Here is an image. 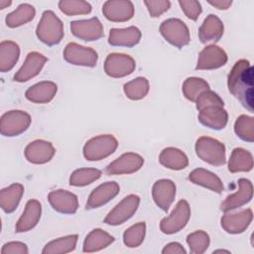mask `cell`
Listing matches in <instances>:
<instances>
[{
	"label": "cell",
	"mask_w": 254,
	"mask_h": 254,
	"mask_svg": "<svg viewBox=\"0 0 254 254\" xmlns=\"http://www.w3.org/2000/svg\"><path fill=\"white\" fill-rule=\"evenodd\" d=\"M227 86L249 112H254V68L249 61L242 59L234 64L228 74Z\"/></svg>",
	"instance_id": "obj_1"
},
{
	"label": "cell",
	"mask_w": 254,
	"mask_h": 254,
	"mask_svg": "<svg viewBox=\"0 0 254 254\" xmlns=\"http://www.w3.org/2000/svg\"><path fill=\"white\" fill-rule=\"evenodd\" d=\"M36 35L38 39L48 46L61 43L64 36L62 20L51 10H46L37 26Z\"/></svg>",
	"instance_id": "obj_2"
},
{
	"label": "cell",
	"mask_w": 254,
	"mask_h": 254,
	"mask_svg": "<svg viewBox=\"0 0 254 254\" xmlns=\"http://www.w3.org/2000/svg\"><path fill=\"white\" fill-rule=\"evenodd\" d=\"M195 153L200 160L215 167L226 163L225 146L211 137H199L195 142Z\"/></svg>",
	"instance_id": "obj_3"
},
{
	"label": "cell",
	"mask_w": 254,
	"mask_h": 254,
	"mask_svg": "<svg viewBox=\"0 0 254 254\" xmlns=\"http://www.w3.org/2000/svg\"><path fill=\"white\" fill-rule=\"evenodd\" d=\"M117 147L118 141L113 135H98L85 143L82 153L87 161H100L113 154Z\"/></svg>",
	"instance_id": "obj_4"
},
{
	"label": "cell",
	"mask_w": 254,
	"mask_h": 254,
	"mask_svg": "<svg viewBox=\"0 0 254 254\" xmlns=\"http://www.w3.org/2000/svg\"><path fill=\"white\" fill-rule=\"evenodd\" d=\"M160 33L167 42L179 49L189 45L190 41L188 26L177 18L165 20L160 26Z\"/></svg>",
	"instance_id": "obj_5"
},
{
	"label": "cell",
	"mask_w": 254,
	"mask_h": 254,
	"mask_svg": "<svg viewBox=\"0 0 254 254\" xmlns=\"http://www.w3.org/2000/svg\"><path fill=\"white\" fill-rule=\"evenodd\" d=\"M31 121L29 113L23 110H10L1 116L0 132L6 137L18 136L29 128Z\"/></svg>",
	"instance_id": "obj_6"
},
{
	"label": "cell",
	"mask_w": 254,
	"mask_h": 254,
	"mask_svg": "<svg viewBox=\"0 0 254 254\" xmlns=\"http://www.w3.org/2000/svg\"><path fill=\"white\" fill-rule=\"evenodd\" d=\"M190 217V206L185 199L178 201L170 215L164 217L160 222V229L165 234H174L182 230Z\"/></svg>",
	"instance_id": "obj_7"
},
{
	"label": "cell",
	"mask_w": 254,
	"mask_h": 254,
	"mask_svg": "<svg viewBox=\"0 0 254 254\" xmlns=\"http://www.w3.org/2000/svg\"><path fill=\"white\" fill-rule=\"evenodd\" d=\"M140 197L137 194H129L119 201L105 216L103 222L109 225H120L130 219L137 211Z\"/></svg>",
	"instance_id": "obj_8"
},
{
	"label": "cell",
	"mask_w": 254,
	"mask_h": 254,
	"mask_svg": "<svg viewBox=\"0 0 254 254\" xmlns=\"http://www.w3.org/2000/svg\"><path fill=\"white\" fill-rule=\"evenodd\" d=\"M64 59L70 64L93 67L97 64L98 55L91 48L71 42L64 50Z\"/></svg>",
	"instance_id": "obj_9"
},
{
	"label": "cell",
	"mask_w": 254,
	"mask_h": 254,
	"mask_svg": "<svg viewBox=\"0 0 254 254\" xmlns=\"http://www.w3.org/2000/svg\"><path fill=\"white\" fill-rule=\"evenodd\" d=\"M135 67V60L125 54H109L104 62L105 73L114 78H120L131 74Z\"/></svg>",
	"instance_id": "obj_10"
},
{
	"label": "cell",
	"mask_w": 254,
	"mask_h": 254,
	"mask_svg": "<svg viewBox=\"0 0 254 254\" xmlns=\"http://www.w3.org/2000/svg\"><path fill=\"white\" fill-rule=\"evenodd\" d=\"M144 165V159L139 154L128 152L122 154L116 160L111 162L105 168L108 176L128 175L139 171Z\"/></svg>",
	"instance_id": "obj_11"
},
{
	"label": "cell",
	"mask_w": 254,
	"mask_h": 254,
	"mask_svg": "<svg viewBox=\"0 0 254 254\" xmlns=\"http://www.w3.org/2000/svg\"><path fill=\"white\" fill-rule=\"evenodd\" d=\"M70 31L76 38L91 42L103 37V26L97 17L87 20H76L70 23Z\"/></svg>",
	"instance_id": "obj_12"
},
{
	"label": "cell",
	"mask_w": 254,
	"mask_h": 254,
	"mask_svg": "<svg viewBox=\"0 0 254 254\" xmlns=\"http://www.w3.org/2000/svg\"><path fill=\"white\" fill-rule=\"evenodd\" d=\"M226 63L227 55L224 50L216 45H209L199 53L195 69H215L223 66Z\"/></svg>",
	"instance_id": "obj_13"
},
{
	"label": "cell",
	"mask_w": 254,
	"mask_h": 254,
	"mask_svg": "<svg viewBox=\"0 0 254 254\" xmlns=\"http://www.w3.org/2000/svg\"><path fill=\"white\" fill-rule=\"evenodd\" d=\"M238 190L228 195L220 204L223 212H228L248 203L253 196V185L248 179L241 178L238 180Z\"/></svg>",
	"instance_id": "obj_14"
},
{
	"label": "cell",
	"mask_w": 254,
	"mask_h": 254,
	"mask_svg": "<svg viewBox=\"0 0 254 254\" xmlns=\"http://www.w3.org/2000/svg\"><path fill=\"white\" fill-rule=\"evenodd\" d=\"M134 5L129 0H109L102 6L104 17L112 22H126L134 16Z\"/></svg>",
	"instance_id": "obj_15"
},
{
	"label": "cell",
	"mask_w": 254,
	"mask_h": 254,
	"mask_svg": "<svg viewBox=\"0 0 254 254\" xmlns=\"http://www.w3.org/2000/svg\"><path fill=\"white\" fill-rule=\"evenodd\" d=\"M51 206L63 214H73L78 208L77 196L65 190H52L48 195Z\"/></svg>",
	"instance_id": "obj_16"
},
{
	"label": "cell",
	"mask_w": 254,
	"mask_h": 254,
	"mask_svg": "<svg viewBox=\"0 0 254 254\" xmlns=\"http://www.w3.org/2000/svg\"><path fill=\"white\" fill-rule=\"evenodd\" d=\"M48 59L38 52L29 53L23 65L15 73L14 80L18 82H26L31 78L37 76L44 67Z\"/></svg>",
	"instance_id": "obj_17"
},
{
	"label": "cell",
	"mask_w": 254,
	"mask_h": 254,
	"mask_svg": "<svg viewBox=\"0 0 254 254\" xmlns=\"http://www.w3.org/2000/svg\"><path fill=\"white\" fill-rule=\"evenodd\" d=\"M176 185L173 181L162 179L157 181L152 188V196L157 204L164 211H168L176 197Z\"/></svg>",
	"instance_id": "obj_18"
},
{
	"label": "cell",
	"mask_w": 254,
	"mask_h": 254,
	"mask_svg": "<svg viewBox=\"0 0 254 254\" xmlns=\"http://www.w3.org/2000/svg\"><path fill=\"white\" fill-rule=\"evenodd\" d=\"M56 153V149L51 142L45 140H35L28 144L25 149V157L32 164L42 165L50 162Z\"/></svg>",
	"instance_id": "obj_19"
},
{
	"label": "cell",
	"mask_w": 254,
	"mask_h": 254,
	"mask_svg": "<svg viewBox=\"0 0 254 254\" xmlns=\"http://www.w3.org/2000/svg\"><path fill=\"white\" fill-rule=\"evenodd\" d=\"M120 190V187L116 182H106L95 188L89 194L85 208L94 209L102 206L113 199Z\"/></svg>",
	"instance_id": "obj_20"
},
{
	"label": "cell",
	"mask_w": 254,
	"mask_h": 254,
	"mask_svg": "<svg viewBox=\"0 0 254 254\" xmlns=\"http://www.w3.org/2000/svg\"><path fill=\"white\" fill-rule=\"evenodd\" d=\"M253 218L251 208L236 213H225L221 217V227L230 234L242 233L250 225Z\"/></svg>",
	"instance_id": "obj_21"
},
{
	"label": "cell",
	"mask_w": 254,
	"mask_h": 254,
	"mask_svg": "<svg viewBox=\"0 0 254 254\" xmlns=\"http://www.w3.org/2000/svg\"><path fill=\"white\" fill-rule=\"evenodd\" d=\"M198 121L214 130L223 129L228 122V114L223 106H208L198 111Z\"/></svg>",
	"instance_id": "obj_22"
},
{
	"label": "cell",
	"mask_w": 254,
	"mask_h": 254,
	"mask_svg": "<svg viewBox=\"0 0 254 254\" xmlns=\"http://www.w3.org/2000/svg\"><path fill=\"white\" fill-rule=\"evenodd\" d=\"M141 36V31L135 26L123 29L114 28L109 31L108 43L113 47L132 48L140 42Z\"/></svg>",
	"instance_id": "obj_23"
},
{
	"label": "cell",
	"mask_w": 254,
	"mask_h": 254,
	"mask_svg": "<svg viewBox=\"0 0 254 254\" xmlns=\"http://www.w3.org/2000/svg\"><path fill=\"white\" fill-rule=\"evenodd\" d=\"M42 214V205L39 200L37 199H30L27 201L25 209L18 219L15 231L20 232H27L33 229L39 222Z\"/></svg>",
	"instance_id": "obj_24"
},
{
	"label": "cell",
	"mask_w": 254,
	"mask_h": 254,
	"mask_svg": "<svg viewBox=\"0 0 254 254\" xmlns=\"http://www.w3.org/2000/svg\"><path fill=\"white\" fill-rule=\"evenodd\" d=\"M57 91L58 85L55 82L44 80L29 87L26 90L25 96L28 100L34 103L45 104L50 102L55 97Z\"/></svg>",
	"instance_id": "obj_25"
},
{
	"label": "cell",
	"mask_w": 254,
	"mask_h": 254,
	"mask_svg": "<svg viewBox=\"0 0 254 254\" xmlns=\"http://www.w3.org/2000/svg\"><path fill=\"white\" fill-rule=\"evenodd\" d=\"M222 21L214 14H209L198 29V38L202 44L217 42L223 35Z\"/></svg>",
	"instance_id": "obj_26"
},
{
	"label": "cell",
	"mask_w": 254,
	"mask_h": 254,
	"mask_svg": "<svg viewBox=\"0 0 254 254\" xmlns=\"http://www.w3.org/2000/svg\"><path fill=\"white\" fill-rule=\"evenodd\" d=\"M189 180L194 185L201 186L217 193L222 192L224 190L221 180L215 174L202 168H197L191 171L189 175Z\"/></svg>",
	"instance_id": "obj_27"
},
{
	"label": "cell",
	"mask_w": 254,
	"mask_h": 254,
	"mask_svg": "<svg viewBox=\"0 0 254 254\" xmlns=\"http://www.w3.org/2000/svg\"><path fill=\"white\" fill-rule=\"evenodd\" d=\"M114 240L115 238L108 232L100 228H95L86 235L83 241L82 251L91 253L102 250L113 243Z\"/></svg>",
	"instance_id": "obj_28"
},
{
	"label": "cell",
	"mask_w": 254,
	"mask_h": 254,
	"mask_svg": "<svg viewBox=\"0 0 254 254\" xmlns=\"http://www.w3.org/2000/svg\"><path fill=\"white\" fill-rule=\"evenodd\" d=\"M24 193V187L15 183L0 191V206L6 213H12L18 206Z\"/></svg>",
	"instance_id": "obj_29"
},
{
	"label": "cell",
	"mask_w": 254,
	"mask_h": 254,
	"mask_svg": "<svg viewBox=\"0 0 254 254\" xmlns=\"http://www.w3.org/2000/svg\"><path fill=\"white\" fill-rule=\"evenodd\" d=\"M159 162L162 166L175 171L183 170L189 165L187 155L182 150L174 147L165 148L159 156Z\"/></svg>",
	"instance_id": "obj_30"
},
{
	"label": "cell",
	"mask_w": 254,
	"mask_h": 254,
	"mask_svg": "<svg viewBox=\"0 0 254 254\" xmlns=\"http://www.w3.org/2000/svg\"><path fill=\"white\" fill-rule=\"evenodd\" d=\"M20 48L13 41H2L0 44V70H11L19 60Z\"/></svg>",
	"instance_id": "obj_31"
},
{
	"label": "cell",
	"mask_w": 254,
	"mask_h": 254,
	"mask_svg": "<svg viewBox=\"0 0 254 254\" xmlns=\"http://www.w3.org/2000/svg\"><path fill=\"white\" fill-rule=\"evenodd\" d=\"M252 168H253L252 154L243 148L233 149L228 161V171L230 173L249 172L252 170Z\"/></svg>",
	"instance_id": "obj_32"
},
{
	"label": "cell",
	"mask_w": 254,
	"mask_h": 254,
	"mask_svg": "<svg viewBox=\"0 0 254 254\" xmlns=\"http://www.w3.org/2000/svg\"><path fill=\"white\" fill-rule=\"evenodd\" d=\"M35 15H36V10L34 6L28 3H23L19 5L16 10H14L13 12L9 13L6 16L5 22L8 27L16 28L32 21Z\"/></svg>",
	"instance_id": "obj_33"
},
{
	"label": "cell",
	"mask_w": 254,
	"mask_h": 254,
	"mask_svg": "<svg viewBox=\"0 0 254 254\" xmlns=\"http://www.w3.org/2000/svg\"><path fill=\"white\" fill-rule=\"evenodd\" d=\"M78 236L76 234L60 237L52 240L46 244L42 253L43 254H64L69 253L75 249Z\"/></svg>",
	"instance_id": "obj_34"
},
{
	"label": "cell",
	"mask_w": 254,
	"mask_h": 254,
	"mask_svg": "<svg viewBox=\"0 0 254 254\" xmlns=\"http://www.w3.org/2000/svg\"><path fill=\"white\" fill-rule=\"evenodd\" d=\"M210 89L209 84L200 77H188L183 83V93L187 99L195 102L197 97L204 91Z\"/></svg>",
	"instance_id": "obj_35"
},
{
	"label": "cell",
	"mask_w": 254,
	"mask_h": 254,
	"mask_svg": "<svg viewBox=\"0 0 254 254\" xmlns=\"http://www.w3.org/2000/svg\"><path fill=\"white\" fill-rule=\"evenodd\" d=\"M100 170L95 168H80L73 171L69 177V185L73 187H84L92 184L101 177Z\"/></svg>",
	"instance_id": "obj_36"
},
{
	"label": "cell",
	"mask_w": 254,
	"mask_h": 254,
	"mask_svg": "<svg viewBox=\"0 0 254 254\" xmlns=\"http://www.w3.org/2000/svg\"><path fill=\"white\" fill-rule=\"evenodd\" d=\"M149 81L147 78L139 76L124 84V92L129 99L140 100L149 92Z\"/></svg>",
	"instance_id": "obj_37"
},
{
	"label": "cell",
	"mask_w": 254,
	"mask_h": 254,
	"mask_svg": "<svg viewBox=\"0 0 254 254\" xmlns=\"http://www.w3.org/2000/svg\"><path fill=\"white\" fill-rule=\"evenodd\" d=\"M234 132L241 140L252 143L254 141V118L240 115L234 123Z\"/></svg>",
	"instance_id": "obj_38"
},
{
	"label": "cell",
	"mask_w": 254,
	"mask_h": 254,
	"mask_svg": "<svg viewBox=\"0 0 254 254\" xmlns=\"http://www.w3.org/2000/svg\"><path fill=\"white\" fill-rule=\"evenodd\" d=\"M146 234V223L141 221L129 227L123 233V242L129 248H135L142 244Z\"/></svg>",
	"instance_id": "obj_39"
},
{
	"label": "cell",
	"mask_w": 254,
	"mask_h": 254,
	"mask_svg": "<svg viewBox=\"0 0 254 254\" xmlns=\"http://www.w3.org/2000/svg\"><path fill=\"white\" fill-rule=\"evenodd\" d=\"M58 5L66 16L86 15L91 12V5L83 0H61Z\"/></svg>",
	"instance_id": "obj_40"
},
{
	"label": "cell",
	"mask_w": 254,
	"mask_h": 254,
	"mask_svg": "<svg viewBox=\"0 0 254 254\" xmlns=\"http://www.w3.org/2000/svg\"><path fill=\"white\" fill-rule=\"evenodd\" d=\"M187 243L190 251L193 254H201L206 251L209 246V235L202 230H196L187 236Z\"/></svg>",
	"instance_id": "obj_41"
},
{
	"label": "cell",
	"mask_w": 254,
	"mask_h": 254,
	"mask_svg": "<svg viewBox=\"0 0 254 254\" xmlns=\"http://www.w3.org/2000/svg\"><path fill=\"white\" fill-rule=\"evenodd\" d=\"M195 106H196V109L199 111L202 108H205L208 106H224V102L217 93L208 89L202 92L197 97V99L195 100Z\"/></svg>",
	"instance_id": "obj_42"
},
{
	"label": "cell",
	"mask_w": 254,
	"mask_h": 254,
	"mask_svg": "<svg viewBox=\"0 0 254 254\" xmlns=\"http://www.w3.org/2000/svg\"><path fill=\"white\" fill-rule=\"evenodd\" d=\"M179 5L181 6L185 15L192 21H196L202 11L200 3L195 0H180Z\"/></svg>",
	"instance_id": "obj_43"
},
{
	"label": "cell",
	"mask_w": 254,
	"mask_h": 254,
	"mask_svg": "<svg viewBox=\"0 0 254 254\" xmlns=\"http://www.w3.org/2000/svg\"><path fill=\"white\" fill-rule=\"evenodd\" d=\"M144 4L146 5L150 16L153 18L161 16L171 7V2L168 0H150L144 1Z\"/></svg>",
	"instance_id": "obj_44"
},
{
	"label": "cell",
	"mask_w": 254,
	"mask_h": 254,
	"mask_svg": "<svg viewBox=\"0 0 254 254\" xmlns=\"http://www.w3.org/2000/svg\"><path fill=\"white\" fill-rule=\"evenodd\" d=\"M2 254H28L29 249L27 245L20 241L7 242L2 246Z\"/></svg>",
	"instance_id": "obj_45"
},
{
	"label": "cell",
	"mask_w": 254,
	"mask_h": 254,
	"mask_svg": "<svg viewBox=\"0 0 254 254\" xmlns=\"http://www.w3.org/2000/svg\"><path fill=\"white\" fill-rule=\"evenodd\" d=\"M162 253L163 254H186L187 251L180 243L171 242L163 248Z\"/></svg>",
	"instance_id": "obj_46"
},
{
	"label": "cell",
	"mask_w": 254,
	"mask_h": 254,
	"mask_svg": "<svg viewBox=\"0 0 254 254\" xmlns=\"http://www.w3.org/2000/svg\"><path fill=\"white\" fill-rule=\"evenodd\" d=\"M208 4L215 7L218 10H227L231 4V0H214V1H208Z\"/></svg>",
	"instance_id": "obj_47"
},
{
	"label": "cell",
	"mask_w": 254,
	"mask_h": 254,
	"mask_svg": "<svg viewBox=\"0 0 254 254\" xmlns=\"http://www.w3.org/2000/svg\"><path fill=\"white\" fill-rule=\"evenodd\" d=\"M12 4L11 1L8 0H0V9H5L8 6H10Z\"/></svg>",
	"instance_id": "obj_48"
},
{
	"label": "cell",
	"mask_w": 254,
	"mask_h": 254,
	"mask_svg": "<svg viewBox=\"0 0 254 254\" xmlns=\"http://www.w3.org/2000/svg\"><path fill=\"white\" fill-rule=\"evenodd\" d=\"M216 252H226V253H229L230 251H228V250H221V249H219V250H215V251H213V253H216Z\"/></svg>",
	"instance_id": "obj_49"
}]
</instances>
